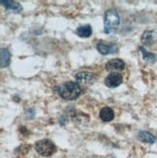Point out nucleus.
<instances>
[{"label": "nucleus", "mask_w": 157, "mask_h": 158, "mask_svg": "<svg viewBox=\"0 0 157 158\" xmlns=\"http://www.w3.org/2000/svg\"><path fill=\"white\" fill-rule=\"evenodd\" d=\"M76 33H77V35H79L80 37H83V38L89 37L91 35V33H92L91 26L89 24L81 25V26H80L77 28Z\"/></svg>", "instance_id": "nucleus-12"}, {"label": "nucleus", "mask_w": 157, "mask_h": 158, "mask_svg": "<svg viewBox=\"0 0 157 158\" xmlns=\"http://www.w3.org/2000/svg\"><path fill=\"white\" fill-rule=\"evenodd\" d=\"M121 82H122V76L119 73H112L105 79V85L111 88L120 85Z\"/></svg>", "instance_id": "nucleus-6"}, {"label": "nucleus", "mask_w": 157, "mask_h": 158, "mask_svg": "<svg viewBox=\"0 0 157 158\" xmlns=\"http://www.w3.org/2000/svg\"><path fill=\"white\" fill-rule=\"evenodd\" d=\"M114 118V111L109 107H105L103 108L100 111V118L103 120V121H111L113 120Z\"/></svg>", "instance_id": "nucleus-10"}, {"label": "nucleus", "mask_w": 157, "mask_h": 158, "mask_svg": "<svg viewBox=\"0 0 157 158\" xmlns=\"http://www.w3.org/2000/svg\"><path fill=\"white\" fill-rule=\"evenodd\" d=\"M120 23V18L115 10H108L104 17V32L111 34L117 32Z\"/></svg>", "instance_id": "nucleus-2"}, {"label": "nucleus", "mask_w": 157, "mask_h": 158, "mask_svg": "<svg viewBox=\"0 0 157 158\" xmlns=\"http://www.w3.org/2000/svg\"><path fill=\"white\" fill-rule=\"evenodd\" d=\"M76 80L79 85H89L91 84H93V81L95 80L93 74L90 72H86V71H83V72H79L76 75Z\"/></svg>", "instance_id": "nucleus-5"}, {"label": "nucleus", "mask_w": 157, "mask_h": 158, "mask_svg": "<svg viewBox=\"0 0 157 158\" xmlns=\"http://www.w3.org/2000/svg\"><path fill=\"white\" fill-rule=\"evenodd\" d=\"M10 58H11L10 52L7 49L2 48L1 51H0V65H1V68H5L9 66Z\"/></svg>", "instance_id": "nucleus-9"}, {"label": "nucleus", "mask_w": 157, "mask_h": 158, "mask_svg": "<svg viewBox=\"0 0 157 158\" xmlns=\"http://www.w3.org/2000/svg\"><path fill=\"white\" fill-rule=\"evenodd\" d=\"M106 70L107 71H120L123 70L125 67V63L121 59L114 58L109 60L106 63Z\"/></svg>", "instance_id": "nucleus-7"}, {"label": "nucleus", "mask_w": 157, "mask_h": 158, "mask_svg": "<svg viewBox=\"0 0 157 158\" xmlns=\"http://www.w3.org/2000/svg\"><path fill=\"white\" fill-rule=\"evenodd\" d=\"M35 149L40 155L49 157L56 152V145H54L52 141L48 139H44V140L38 141L35 143Z\"/></svg>", "instance_id": "nucleus-3"}, {"label": "nucleus", "mask_w": 157, "mask_h": 158, "mask_svg": "<svg viewBox=\"0 0 157 158\" xmlns=\"http://www.w3.org/2000/svg\"><path fill=\"white\" fill-rule=\"evenodd\" d=\"M0 2H1V4L6 9L11 10L15 13H19L22 11V6H20L19 3H18L16 1H11V0H1Z\"/></svg>", "instance_id": "nucleus-8"}, {"label": "nucleus", "mask_w": 157, "mask_h": 158, "mask_svg": "<svg viewBox=\"0 0 157 158\" xmlns=\"http://www.w3.org/2000/svg\"><path fill=\"white\" fill-rule=\"evenodd\" d=\"M58 93L65 100H74L81 95V87L78 82L67 81L66 84L59 87Z\"/></svg>", "instance_id": "nucleus-1"}, {"label": "nucleus", "mask_w": 157, "mask_h": 158, "mask_svg": "<svg viewBox=\"0 0 157 158\" xmlns=\"http://www.w3.org/2000/svg\"><path fill=\"white\" fill-rule=\"evenodd\" d=\"M139 50L141 51L142 54H143V58H144L145 61L148 63H154L156 61V56L152 52H148L144 47H140Z\"/></svg>", "instance_id": "nucleus-13"}, {"label": "nucleus", "mask_w": 157, "mask_h": 158, "mask_svg": "<svg viewBox=\"0 0 157 158\" xmlns=\"http://www.w3.org/2000/svg\"><path fill=\"white\" fill-rule=\"evenodd\" d=\"M26 115L30 118H33L34 115H35V113H34V109H29L28 111H26Z\"/></svg>", "instance_id": "nucleus-15"}, {"label": "nucleus", "mask_w": 157, "mask_h": 158, "mask_svg": "<svg viewBox=\"0 0 157 158\" xmlns=\"http://www.w3.org/2000/svg\"><path fill=\"white\" fill-rule=\"evenodd\" d=\"M138 139L141 142L147 143H153L156 140L155 136L147 131H140L138 134Z\"/></svg>", "instance_id": "nucleus-11"}, {"label": "nucleus", "mask_w": 157, "mask_h": 158, "mask_svg": "<svg viewBox=\"0 0 157 158\" xmlns=\"http://www.w3.org/2000/svg\"><path fill=\"white\" fill-rule=\"evenodd\" d=\"M96 48L98 52L103 56L115 53L118 52V46L114 43H98Z\"/></svg>", "instance_id": "nucleus-4"}, {"label": "nucleus", "mask_w": 157, "mask_h": 158, "mask_svg": "<svg viewBox=\"0 0 157 158\" xmlns=\"http://www.w3.org/2000/svg\"><path fill=\"white\" fill-rule=\"evenodd\" d=\"M152 40H153V31H151V30L145 31L141 37V42L145 46L151 45L152 43Z\"/></svg>", "instance_id": "nucleus-14"}]
</instances>
